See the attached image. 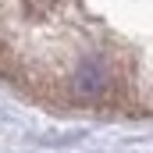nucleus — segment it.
<instances>
[{"instance_id": "1", "label": "nucleus", "mask_w": 153, "mask_h": 153, "mask_svg": "<svg viewBox=\"0 0 153 153\" xmlns=\"http://www.w3.org/2000/svg\"><path fill=\"white\" fill-rule=\"evenodd\" d=\"M107 89H111V68H107V61L100 53L82 57V64L75 68V93L82 100H100Z\"/></svg>"}]
</instances>
